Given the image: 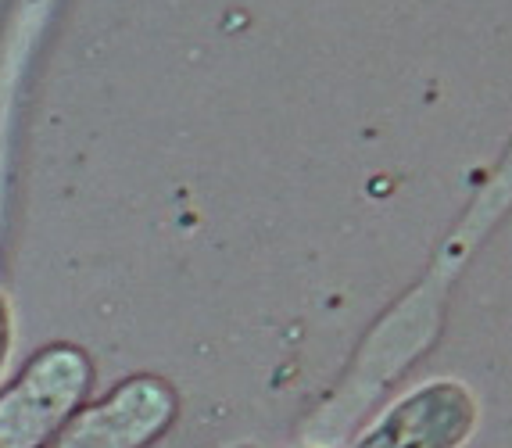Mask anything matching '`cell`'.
<instances>
[{
  "mask_svg": "<svg viewBox=\"0 0 512 448\" xmlns=\"http://www.w3.org/2000/svg\"><path fill=\"white\" fill-rule=\"evenodd\" d=\"M470 423V402L455 388H434L402 405L362 448H448Z\"/></svg>",
  "mask_w": 512,
  "mask_h": 448,
  "instance_id": "cell-1",
  "label": "cell"
}]
</instances>
